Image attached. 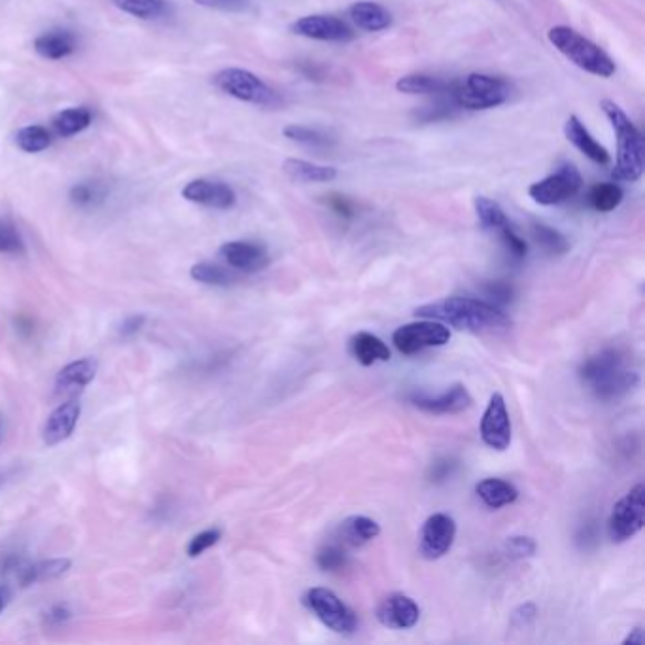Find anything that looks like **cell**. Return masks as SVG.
<instances>
[{"label": "cell", "instance_id": "1", "mask_svg": "<svg viewBox=\"0 0 645 645\" xmlns=\"http://www.w3.org/2000/svg\"><path fill=\"white\" fill-rule=\"evenodd\" d=\"M415 314L475 335L502 333L511 328V318L502 309L473 297H445L422 305Z\"/></svg>", "mask_w": 645, "mask_h": 645}, {"label": "cell", "instance_id": "2", "mask_svg": "<svg viewBox=\"0 0 645 645\" xmlns=\"http://www.w3.org/2000/svg\"><path fill=\"white\" fill-rule=\"evenodd\" d=\"M581 381L598 400L613 401L627 396L640 383L638 371L630 369L627 358L615 349H606L583 362Z\"/></svg>", "mask_w": 645, "mask_h": 645}, {"label": "cell", "instance_id": "3", "mask_svg": "<svg viewBox=\"0 0 645 645\" xmlns=\"http://www.w3.org/2000/svg\"><path fill=\"white\" fill-rule=\"evenodd\" d=\"M600 108L610 120L617 139L613 176L623 182H638L644 175V137L640 129L628 118L627 112L610 99H604Z\"/></svg>", "mask_w": 645, "mask_h": 645}, {"label": "cell", "instance_id": "4", "mask_svg": "<svg viewBox=\"0 0 645 645\" xmlns=\"http://www.w3.org/2000/svg\"><path fill=\"white\" fill-rule=\"evenodd\" d=\"M547 38L557 52L570 59L579 69L600 78H611L615 74V63L610 55L596 46L593 40L577 33L576 29L568 25H557L549 29Z\"/></svg>", "mask_w": 645, "mask_h": 645}, {"label": "cell", "instance_id": "5", "mask_svg": "<svg viewBox=\"0 0 645 645\" xmlns=\"http://www.w3.org/2000/svg\"><path fill=\"white\" fill-rule=\"evenodd\" d=\"M511 86L502 76L471 72L462 80H454L451 99L464 110H490L509 101Z\"/></svg>", "mask_w": 645, "mask_h": 645}, {"label": "cell", "instance_id": "6", "mask_svg": "<svg viewBox=\"0 0 645 645\" xmlns=\"http://www.w3.org/2000/svg\"><path fill=\"white\" fill-rule=\"evenodd\" d=\"M214 86L229 97L243 101L248 105L275 108L280 106L282 99L271 86H267L262 78L254 72L245 69H224L212 78Z\"/></svg>", "mask_w": 645, "mask_h": 645}, {"label": "cell", "instance_id": "7", "mask_svg": "<svg viewBox=\"0 0 645 645\" xmlns=\"http://www.w3.org/2000/svg\"><path fill=\"white\" fill-rule=\"evenodd\" d=\"M303 604L313 611L326 627L337 634L350 636L358 630L356 613L330 589H324V587L309 589L303 596Z\"/></svg>", "mask_w": 645, "mask_h": 645}, {"label": "cell", "instance_id": "8", "mask_svg": "<svg viewBox=\"0 0 645 645\" xmlns=\"http://www.w3.org/2000/svg\"><path fill=\"white\" fill-rule=\"evenodd\" d=\"M644 485L638 483L625 494L613 509L608 519V536L613 543L632 540L644 528Z\"/></svg>", "mask_w": 645, "mask_h": 645}, {"label": "cell", "instance_id": "9", "mask_svg": "<svg viewBox=\"0 0 645 645\" xmlns=\"http://www.w3.org/2000/svg\"><path fill=\"white\" fill-rule=\"evenodd\" d=\"M583 186V176L577 171L576 165L564 163L553 175L545 176L543 180L534 182L528 188V195L543 207L562 205L568 199L576 197Z\"/></svg>", "mask_w": 645, "mask_h": 645}, {"label": "cell", "instance_id": "10", "mask_svg": "<svg viewBox=\"0 0 645 645\" xmlns=\"http://www.w3.org/2000/svg\"><path fill=\"white\" fill-rule=\"evenodd\" d=\"M449 341H451L449 326L428 318H424L422 322L405 324L392 335V343L405 356H411L432 347H443Z\"/></svg>", "mask_w": 645, "mask_h": 645}, {"label": "cell", "instance_id": "11", "mask_svg": "<svg viewBox=\"0 0 645 645\" xmlns=\"http://www.w3.org/2000/svg\"><path fill=\"white\" fill-rule=\"evenodd\" d=\"M456 538V523L447 513L430 515L420 530L419 551L426 560L445 557Z\"/></svg>", "mask_w": 645, "mask_h": 645}, {"label": "cell", "instance_id": "12", "mask_svg": "<svg viewBox=\"0 0 645 645\" xmlns=\"http://www.w3.org/2000/svg\"><path fill=\"white\" fill-rule=\"evenodd\" d=\"M511 437L513 432H511V419L507 413L506 400L502 394L496 392L492 394L481 419V439L490 449L504 453L511 445Z\"/></svg>", "mask_w": 645, "mask_h": 645}, {"label": "cell", "instance_id": "13", "mask_svg": "<svg viewBox=\"0 0 645 645\" xmlns=\"http://www.w3.org/2000/svg\"><path fill=\"white\" fill-rule=\"evenodd\" d=\"M290 31L294 35L318 42H350L354 38V31L347 21L324 14L296 19L290 25Z\"/></svg>", "mask_w": 645, "mask_h": 645}, {"label": "cell", "instance_id": "14", "mask_svg": "<svg viewBox=\"0 0 645 645\" xmlns=\"http://www.w3.org/2000/svg\"><path fill=\"white\" fill-rule=\"evenodd\" d=\"M379 623L392 630L413 628L420 619L419 604L407 594H388L377 608Z\"/></svg>", "mask_w": 645, "mask_h": 645}, {"label": "cell", "instance_id": "15", "mask_svg": "<svg viewBox=\"0 0 645 645\" xmlns=\"http://www.w3.org/2000/svg\"><path fill=\"white\" fill-rule=\"evenodd\" d=\"M182 195L190 203L203 205L209 209L227 210L235 207V203H237V195L231 186H227L224 182L207 180V178L188 182L182 190Z\"/></svg>", "mask_w": 645, "mask_h": 645}, {"label": "cell", "instance_id": "16", "mask_svg": "<svg viewBox=\"0 0 645 645\" xmlns=\"http://www.w3.org/2000/svg\"><path fill=\"white\" fill-rule=\"evenodd\" d=\"M411 401L415 407H419L420 411L430 415H458L468 411L473 403L471 394L464 384H454L449 390L437 396L415 394Z\"/></svg>", "mask_w": 645, "mask_h": 645}, {"label": "cell", "instance_id": "17", "mask_svg": "<svg viewBox=\"0 0 645 645\" xmlns=\"http://www.w3.org/2000/svg\"><path fill=\"white\" fill-rule=\"evenodd\" d=\"M222 258L229 267L241 273H256L262 271L269 263V254L265 246L250 241H231L220 248Z\"/></svg>", "mask_w": 645, "mask_h": 645}, {"label": "cell", "instance_id": "18", "mask_svg": "<svg viewBox=\"0 0 645 645\" xmlns=\"http://www.w3.org/2000/svg\"><path fill=\"white\" fill-rule=\"evenodd\" d=\"M80 413H82L80 401L70 400L67 403H61L48 417V422L44 426V443L48 447H53V445H59L61 441L69 439L78 424Z\"/></svg>", "mask_w": 645, "mask_h": 645}, {"label": "cell", "instance_id": "19", "mask_svg": "<svg viewBox=\"0 0 645 645\" xmlns=\"http://www.w3.org/2000/svg\"><path fill=\"white\" fill-rule=\"evenodd\" d=\"M564 135L583 156L589 157L596 165H610V152L598 140L594 139L593 135L589 133V129L585 127V123L581 122L577 116H570L566 120Z\"/></svg>", "mask_w": 645, "mask_h": 645}, {"label": "cell", "instance_id": "20", "mask_svg": "<svg viewBox=\"0 0 645 645\" xmlns=\"http://www.w3.org/2000/svg\"><path fill=\"white\" fill-rule=\"evenodd\" d=\"M349 18L366 33H381L392 25V14L377 2L358 0L349 8Z\"/></svg>", "mask_w": 645, "mask_h": 645}, {"label": "cell", "instance_id": "21", "mask_svg": "<svg viewBox=\"0 0 645 645\" xmlns=\"http://www.w3.org/2000/svg\"><path fill=\"white\" fill-rule=\"evenodd\" d=\"M97 367L99 364L93 358H82V360H76L69 366L63 367L55 379V392L67 394V392L82 390L84 386H88L95 379Z\"/></svg>", "mask_w": 645, "mask_h": 645}, {"label": "cell", "instance_id": "22", "mask_svg": "<svg viewBox=\"0 0 645 645\" xmlns=\"http://www.w3.org/2000/svg\"><path fill=\"white\" fill-rule=\"evenodd\" d=\"M282 171L294 182H303V184H324V182H333L337 178V169L332 165H318L313 161L297 159V157L284 159Z\"/></svg>", "mask_w": 645, "mask_h": 645}, {"label": "cell", "instance_id": "23", "mask_svg": "<svg viewBox=\"0 0 645 645\" xmlns=\"http://www.w3.org/2000/svg\"><path fill=\"white\" fill-rule=\"evenodd\" d=\"M76 50H78L76 36L65 29H55V31H48V33L36 36L35 52L44 59L59 61V59L69 57Z\"/></svg>", "mask_w": 645, "mask_h": 645}, {"label": "cell", "instance_id": "24", "mask_svg": "<svg viewBox=\"0 0 645 645\" xmlns=\"http://www.w3.org/2000/svg\"><path fill=\"white\" fill-rule=\"evenodd\" d=\"M350 350L358 364L362 366H373L377 362H388L390 360V349L386 347L383 339H379L373 333H356L350 339Z\"/></svg>", "mask_w": 645, "mask_h": 645}, {"label": "cell", "instance_id": "25", "mask_svg": "<svg viewBox=\"0 0 645 645\" xmlns=\"http://www.w3.org/2000/svg\"><path fill=\"white\" fill-rule=\"evenodd\" d=\"M475 492L481 498V502L490 509L511 506L519 498V490L515 489V485L504 481V479H498V477H489V479L479 481Z\"/></svg>", "mask_w": 645, "mask_h": 645}, {"label": "cell", "instance_id": "26", "mask_svg": "<svg viewBox=\"0 0 645 645\" xmlns=\"http://www.w3.org/2000/svg\"><path fill=\"white\" fill-rule=\"evenodd\" d=\"M396 89L405 95H449L451 97L453 82H445L437 76L417 72V74L401 76L396 82Z\"/></svg>", "mask_w": 645, "mask_h": 645}, {"label": "cell", "instance_id": "27", "mask_svg": "<svg viewBox=\"0 0 645 645\" xmlns=\"http://www.w3.org/2000/svg\"><path fill=\"white\" fill-rule=\"evenodd\" d=\"M341 540L345 545L360 547L367 541L375 540L381 534V526L377 521L364 517V515H354L341 524L339 528Z\"/></svg>", "mask_w": 645, "mask_h": 645}, {"label": "cell", "instance_id": "28", "mask_svg": "<svg viewBox=\"0 0 645 645\" xmlns=\"http://www.w3.org/2000/svg\"><path fill=\"white\" fill-rule=\"evenodd\" d=\"M70 568L69 558H52V560H42L36 562L33 566L21 568L19 570V583L21 587H29L40 581H50L55 577H61Z\"/></svg>", "mask_w": 645, "mask_h": 645}, {"label": "cell", "instance_id": "29", "mask_svg": "<svg viewBox=\"0 0 645 645\" xmlns=\"http://www.w3.org/2000/svg\"><path fill=\"white\" fill-rule=\"evenodd\" d=\"M91 125V112L88 108H69L55 116L53 129L59 137H72L82 133Z\"/></svg>", "mask_w": 645, "mask_h": 645}, {"label": "cell", "instance_id": "30", "mask_svg": "<svg viewBox=\"0 0 645 645\" xmlns=\"http://www.w3.org/2000/svg\"><path fill=\"white\" fill-rule=\"evenodd\" d=\"M106 195H108V188H106L105 182L88 180V182L74 184L70 188L69 199L74 207L89 209V207L101 205L105 201Z\"/></svg>", "mask_w": 645, "mask_h": 645}, {"label": "cell", "instance_id": "31", "mask_svg": "<svg viewBox=\"0 0 645 645\" xmlns=\"http://www.w3.org/2000/svg\"><path fill=\"white\" fill-rule=\"evenodd\" d=\"M282 135L292 142L303 144L307 148H328L332 146L333 139L322 129L316 127H309V125H297V123H290L284 127Z\"/></svg>", "mask_w": 645, "mask_h": 645}, {"label": "cell", "instance_id": "32", "mask_svg": "<svg viewBox=\"0 0 645 645\" xmlns=\"http://www.w3.org/2000/svg\"><path fill=\"white\" fill-rule=\"evenodd\" d=\"M623 197H625V193L619 184L600 182V184L593 186V190L589 193V203L598 212H611L621 205Z\"/></svg>", "mask_w": 645, "mask_h": 645}, {"label": "cell", "instance_id": "33", "mask_svg": "<svg viewBox=\"0 0 645 645\" xmlns=\"http://www.w3.org/2000/svg\"><path fill=\"white\" fill-rule=\"evenodd\" d=\"M475 214L479 218L481 227L487 229V231H496L498 233L502 227L511 224L507 220L504 209L496 201L489 199V197H477L475 199Z\"/></svg>", "mask_w": 645, "mask_h": 645}, {"label": "cell", "instance_id": "34", "mask_svg": "<svg viewBox=\"0 0 645 645\" xmlns=\"http://www.w3.org/2000/svg\"><path fill=\"white\" fill-rule=\"evenodd\" d=\"M116 8L140 19H157L167 14L165 0H112Z\"/></svg>", "mask_w": 645, "mask_h": 645}, {"label": "cell", "instance_id": "35", "mask_svg": "<svg viewBox=\"0 0 645 645\" xmlns=\"http://www.w3.org/2000/svg\"><path fill=\"white\" fill-rule=\"evenodd\" d=\"M16 144L27 154H38L52 144V135L42 125H29V127L19 129L18 135H16Z\"/></svg>", "mask_w": 645, "mask_h": 645}, {"label": "cell", "instance_id": "36", "mask_svg": "<svg viewBox=\"0 0 645 645\" xmlns=\"http://www.w3.org/2000/svg\"><path fill=\"white\" fill-rule=\"evenodd\" d=\"M192 279L201 282V284H209V286H229L237 280V277L222 265L203 262L193 265Z\"/></svg>", "mask_w": 645, "mask_h": 645}, {"label": "cell", "instance_id": "37", "mask_svg": "<svg viewBox=\"0 0 645 645\" xmlns=\"http://www.w3.org/2000/svg\"><path fill=\"white\" fill-rule=\"evenodd\" d=\"M532 235H534L536 243L549 254H564L570 248L566 237L560 231L553 229V227L545 226V224H534L532 226Z\"/></svg>", "mask_w": 645, "mask_h": 645}, {"label": "cell", "instance_id": "38", "mask_svg": "<svg viewBox=\"0 0 645 645\" xmlns=\"http://www.w3.org/2000/svg\"><path fill=\"white\" fill-rule=\"evenodd\" d=\"M25 252V243L23 237L8 220H0V254H23Z\"/></svg>", "mask_w": 645, "mask_h": 645}, {"label": "cell", "instance_id": "39", "mask_svg": "<svg viewBox=\"0 0 645 645\" xmlns=\"http://www.w3.org/2000/svg\"><path fill=\"white\" fill-rule=\"evenodd\" d=\"M316 564L324 572H339L347 566V553L339 545H326L318 555H316Z\"/></svg>", "mask_w": 645, "mask_h": 645}, {"label": "cell", "instance_id": "40", "mask_svg": "<svg viewBox=\"0 0 645 645\" xmlns=\"http://www.w3.org/2000/svg\"><path fill=\"white\" fill-rule=\"evenodd\" d=\"M498 235H500L502 243L506 246L507 252H509L515 260H524V258H526V254H528V245H526V241H524L523 237L515 231V227L511 226V224H507L506 227H502V229L498 231Z\"/></svg>", "mask_w": 645, "mask_h": 645}, {"label": "cell", "instance_id": "41", "mask_svg": "<svg viewBox=\"0 0 645 645\" xmlns=\"http://www.w3.org/2000/svg\"><path fill=\"white\" fill-rule=\"evenodd\" d=\"M220 538H222V532L218 528H210V530H205V532L197 534L190 541V545H188V555L192 558L203 555L212 545H216L220 541Z\"/></svg>", "mask_w": 645, "mask_h": 645}, {"label": "cell", "instance_id": "42", "mask_svg": "<svg viewBox=\"0 0 645 645\" xmlns=\"http://www.w3.org/2000/svg\"><path fill=\"white\" fill-rule=\"evenodd\" d=\"M507 553L511 558H528L536 553V541L528 536H513L506 543Z\"/></svg>", "mask_w": 645, "mask_h": 645}, {"label": "cell", "instance_id": "43", "mask_svg": "<svg viewBox=\"0 0 645 645\" xmlns=\"http://www.w3.org/2000/svg\"><path fill=\"white\" fill-rule=\"evenodd\" d=\"M197 6L210 8V10H222V12H241L250 6L252 0H193Z\"/></svg>", "mask_w": 645, "mask_h": 645}, {"label": "cell", "instance_id": "44", "mask_svg": "<svg viewBox=\"0 0 645 645\" xmlns=\"http://www.w3.org/2000/svg\"><path fill=\"white\" fill-rule=\"evenodd\" d=\"M146 322V316L144 314H133V316H127L120 326V335L122 337H133L142 330Z\"/></svg>", "mask_w": 645, "mask_h": 645}, {"label": "cell", "instance_id": "45", "mask_svg": "<svg viewBox=\"0 0 645 645\" xmlns=\"http://www.w3.org/2000/svg\"><path fill=\"white\" fill-rule=\"evenodd\" d=\"M48 623H52V625H61V623H65L67 619L70 617V611L67 606H63V604H59V606H53L52 610L48 611Z\"/></svg>", "mask_w": 645, "mask_h": 645}, {"label": "cell", "instance_id": "46", "mask_svg": "<svg viewBox=\"0 0 645 645\" xmlns=\"http://www.w3.org/2000/svg\"><path fill=\"white\" fill-rule=\"evenodd\" d=\"M330 205L332 209L341 214V216H350L352 214V209H350V203L345 199V197H332L330 199Z\"/></svg>", "mask_w": 645, "mask_h": 645}, {"label": "cell", "instance_id": "47", "mask_svg": "<svg viewBox=\"0 0 645 645\" xmlns=\"http://www.w3.org/2000/svg\"><path fill=\"white\" fill-rule=\"evenodd\" d=\"M625 645H642L644 644V634H642V628H634L632 630V634H628L627 638H625V642H623Z\"/></svg>", "mask_w": 645, "mask_h": 645}, {"label": "cell", "instance_id": "48", "mask_svg": "<svg viewBox=\"0 0 645 645\" xmlns=\"http://www.w3.org/2000/svg\"><path fill=\"white\" fill-rule=\"evenodd\" d=\"M8 600H10V593H8L4 587H0V613H2L4 608H6Z\"/></svg>", "mask_w": 645, "mask_h": 645}]
</instances>
